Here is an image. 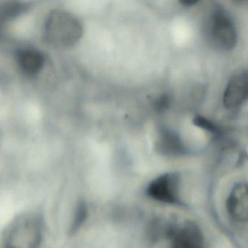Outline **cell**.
Returning a JSON list of instances; mask_svg holds the SVG:
<instances>
[{
	"instance_id": "1",
	"label": "cell",
	"mask_w": 248,
	"mask_h": 248,
	"mask_svg": "<svg viewBox=\"0 0 248 248\" xmlns=\"http://www.w3.org/2000/svg\"><path fill=\"white\" fill-rule=\"evenodd\" d=\"M43 225L40 215L25 212L14 217L2 235L3 248H40Z\"/></svg>"
},
{
	"instance_id": "2",
	"label": "cell",
	"mask_w": 248,
	"mask_h": 248,
	"mask_svg": "<svg viewBox=\"0 0 248 248\" xmlns=\"http://www.w3.org/2000/svg\"><path fill=\"white\" fill-rule=\"evenodd\" d=\"M82 24L70 13L54 11L47 16L45 25V33L47 41L59 47L75 46L82 35Z\"/></svg>"
},
{
	"instance_id": "3",
	"label": "cell",
	"mask_w": 248,
	"mask_h": 248,
	"mask_svg": "<svg viewBox=\"0 0 248 248\" xmlns=\"http://www.w3.org/2000/svg\"><path fill=\"white\" fill-rule=\"evenodd\" d=\"M207 38L213 46L223 50H232L237 42V32L233 18L221 6L214 5L206 21Z\"/></svg>"
},
{
	"instance_id": "4",
	"label": "cell",
	"mask_w": 248,
	"mask_h": 248,
	"mask_svg": "<svg viewBox=\"0 0 248 248\" xmlns=\"http://www.w3.org/2000/svg\"><path fill=\"white\" fill-rule=\"evenodd\" d=\"M180 177L176 172L159 175L152 181L146 192L149 197L165 204H179Z\"/></svg>"
},
{
	"instance_id": "5",
	"label": "cell",
	"mask_w": 248,
	"mask_h": 248,
	"mask_svg": "<svg viewBox=\"0 0 248 248\" xmlns=\"http://www.w3.org/2000/svg\"><path fill=\"white\" fill-rule=\"evenodd\" d=\"M248 99V72H236L229 79L223 93V103L229 110L239 108Z\"/></svg>"
},
{
	"instance_id": "6",
	"label": "cell",
	"mask_w": 248,
	"mask_h": 248,
	"mask_svg": "<svg viewBox=\"0 0 248 248\" xmlns=\"http://www.w3.org/2000/svg\"><path fill=\"white\" fill-rule=\"evenodd\" d=\"M226 209L229 217L238 223H245L248 217V186L246 182H239L232 188Z\"/></svg>"
},
{
	"instance_id": "7",
	"label": "cell",
	"mask_w": 248,
	"mask_h": 248,
	"mask_svg": "<svg viewBox=\"0 0 248 248\" xmlns=\"http://www.w3.org/2000/svg\"><path fill=\"white\" fill-rule=\"evenodd\" d=\"M155 149L158 153L168 157L184 156L188 152L179 135L166 127H162L158 131L155 139Z\"/></svg>"
},
{
	"instance_id": "8",
	"label": "cell",
	"mask_w": 248,
	"mask_h": 248,
	"mask_svg": "<svg viewBox=\"0 0 248 248\" xmlns=\"http://www.w3.org/2000/svg\"><path fill=\"white\" fill-rule=\"evenodd\" d=\"M204 239L197 225L187 223L175 231L172 248H204Z\"/></svg>"
},
{
	"instance_id": "9",
	"label": "cell",
	"mask_w": 248,
	"mask_h": 248,
	"mask_svg": "<svg viewBox=\"0 0 248 248\" xmlns=\"http://www.w3.org/2000/svg\"><path fill=\"white\" fill-rule=\"evenodd\" d=\"M16 62L18 67L25 75L35 76L44 67L46 57L37 49L26 47L17 52Z\"/></svg>"
},
{
	"instance_id": "10",
	"label": "cell",
	"mask_w": 248,
	"mask_h": 248,
	"mask_svg": "<svg viewBox=\"0 0 248 248\" xmlns=\"http://www.w3.org/2000/svg\"><path fill=\"white\" fill-rule=\"evenodd\" d=\"M27 7L21 2H0V24L18 16L27 9Z\"/></svg>"
},
{
	"instance_id": "11",
	"label": "cell",
	"mask_w": 248,
	"mask_h": 248,
	"mask_svg": "<svg viewBox=\"0 0 248 248\" xmlns=\"http://www.w3.org/2000/svg\"><path fill=\"white\" fill-rule=\"evenodd\" d=\"M193 124L205 131L209 132L215 136H219L221 133L220 127L211 120L201 115L195 116L193 120Z\"/></svg>"
},
{
	"instance_id": "12",
	"label": "cell",
	"mask_w": 248,
	"mask_h": 248,
	"mask_svg": "<svg viewBox=\"0 0 248 248\" xmlns=\"http://www.w3.org/2000/svg\"><path fill=\"white\" fill-rule=\"evenodd\" d=\"M170 104V96L168 93H164L154 100L152 106H153L154 110L156 112L162 113L169 108Z\"/></svg>"
},
{
	"instance_id": "13",
	"label": "cell",
	"mask_w": 248,
	"mask_h": 248,
	"mask_svg": "<svg viewBox=\"0 0 248 248\" xmlns=\"http://www.w3.org/2000/svg\"><path fill=\"white\" fill-rule=\"evenodd\" d=\"M198 2V1H182V2H180V3L185 7H191L197 5Z\"/></svg>"
}]
</instances>
